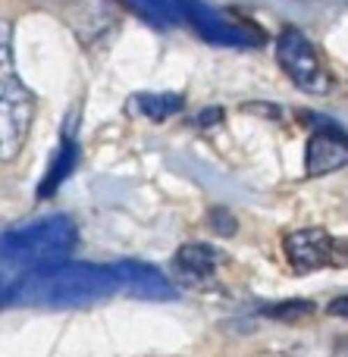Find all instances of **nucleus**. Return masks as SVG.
<instances>
[{"instance_id": "ddd939ff", "label": "nucleus", "mask_w": 348, "mask_h": 357, "mask_svg": "<svg viewBox=\"0 0 348 357\" xmlns=\"http://www.w3.org/2000/svg\"><path fill=\"white\" fill-rule=\"evenodd\" d=\"M10 295H13V285H10V282H6V279H3V276H0V307H3V304H6V301H10Z\"/></svg>"}, {"instance_id": "f8f14e48", "label": "nucleus", "mask_w": 348, "mask_h": 357, "mask_svg": "<svg viewBox=\"0 0 348 357\" xmlns=\"http://www.w3.org/2000/svg\"><path fill=\"white\" fill-rule=\"evenodd\" d=\"M73 163H75V148H73V144L66 142V148H63L60 160H56L54 167H50V176H47V182H44L41 188H38V195H41V197H44V195H50V191H54L56 185H60L63 178L69 176V169H73Z\"/></svg>"}, {"instance_id": "9d476101", "label": "nucleus", "mask_w": 348, "mask_h": 357, "mask_svg": "<svg viewBox=\"0 0 348 357\" xmlns=\"http://www.w3.org/2000/svg\"><path fill=\"white\" fill-rule=\"evenodd\" d=\"M129 10H135L138 16H144L151 25L157 29H176L182 25V10H179V0H123Z\"/></svg>"}, {"instance_id": "20e7f679", "label": "nucleus", "mask_w": 348, "mask_h": 357, "mask_svg": "<svg viewBox=\"0 0 348 357\" xmlns=\"http://www.w3.org/2000/svg\"><path fill=\"white\" fill-rule=\"evenodd\" d=\"M276 56H280L282 69L289 73V79L295 85H301L311 94H324L326 91V69L320 63V56L314 54L311 41H308L301 31L289 29L280 35V44H276Z\"/></svg>"}, {"instance_id": "0eeeda50", "label": "nucleus", "mask_w": 348, "mask_h": 357, "mask_svg": "<svg viewBox=\"0 0 348 357\" xmlns=\"http://www.w3.org/2000/svg\"><path fill=\"white\" fill-rule=\"evenodd\" d=\"M110 266H113L119 291H129V295H135V298H151V301H169V298L176 295L169 279L148 264L123 260V264H110Z\"/></svg>"}, {"instance_id": "7ed1b4c3", "label": "nucleus", "mask_w": 348, "mask_h": 357, "mask_svg": "<svg viewBox=\"0 0 348 357\" xmlns=\"http://www.w3.org/2000/svg\"><path fill=\"white\" fill-rule=\"evenodd\" d=\"M31 126V94L13 66V31L0 22V160L19 154Z\"/></svg>"}, {"instance_id": "6e6552de", "label": "nucleus", "mask_w": 348, "mask_h": 357, "mask_svg": "<svg viewBox=\"0 0 348 357\" xmlns=\"http://www.w3.org/2000/svg\"><path fill=\"white\" fill-rule=\"evenodd\" d=\"M345 144H342V132L330 129V132H317L308 144V173L311 176H324L333 169L345 167Z\"/></svg>"}, {"instance_id": "f257e3e1", "label": "nucleus", "mask_w": 348, "mask_h": 357, "mask_svg": "<svg viewBox=\"0 0 348 357\" xmlns=\"http://www.w3.org/2000/svg\"><path fill=\"white\" fill-rule=\"evenodd\" d=\"M116 289L113 266L100 264H54L44 270L25 273L13 285L10 301L31 307H82L100 298H110Z\"/></svg>"}, {"instance_id": "f03ea898", "label": "nucleus", "mask_w": 348, "mask_h": 357, "mask_svg": "<svg viewBox=\"0 0 348 357\" xmlns=\"http://www.w3.org/2000/svg\"><path fill=\"white\" fill-rule=\"evenodd\" d=\"M75 248V222L69 216L19 222L0 232V276L3 273H35L63 264Z\"/></svg>"}, {"instance_id": "1a4fd4ad", "label": "nucleus", "mask_w": 348, "mask_h": 357, "mask_svg": "<svg viewBox=\"0 0 348 357\" xmlns=\"http://www.w3.org/2000/svg\"><path fill=\"white\" fill-rule=\"evenodd\" d=\"M220 260H223V254H220L217 248L192 241V245H186L176 254V270L186 279H192V282H204V279H211L213 273H217Z\"/></svg>"}, {"instance_id": "39448f33", "label": "nucleus", "mask_w": 348, "mask_h": 357, "mask_svg": "<svg viewBox=\"0 0 348 357\" xmlns=\"http://www.w3.org/2000/svg\"><path fill=\"white\" fill-rule=\"evenodd\" d=\"M286 257L298 273H311L342 264V241L326 235L324 229H298L286 238Z\"/></svg>"}, {"instance_id": "423d86ee", "label": "nucleus", "mask_w": 348, "mask_h": 357, "mask_svg": "<svg viewBox=\"0 0 348 357\" xmlns=\"http://www.w3.org/2000/svg\"><path fill=\"white\" fill-rule=\"evenodd\" d=\"M182 19H186L192 29H198L201 38L213 44H229V47H239V44H251L255 38L242 29V25H232L229 19H223L220 13H213L207 3L201 0H179Z\"/></svg>"}, {"instance_id": "9b49d317", "label": "nucleus", "mask_w": 348, "mask_h": 357, "mask_svg": "<svg viewBox=\"0 0 348 357\" xmlns=\"http://www.w3.org/2000/svg\"><path fill=\"white\" fill-rule=\"evenodd\" d=\"M135 107L148 119L160 123V119L173 116L176 110H182V98L179 94H142V98H135Z\"/></svg>"}]
</instances>
